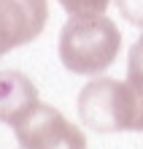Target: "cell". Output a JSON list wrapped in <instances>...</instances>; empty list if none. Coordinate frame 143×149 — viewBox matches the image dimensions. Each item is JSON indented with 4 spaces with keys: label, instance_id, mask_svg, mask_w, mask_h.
Wrapping results in <instances>:
<instances>
[{
    "label": "cell",
    "instance_id": "cell-1",
    "mask_svg": "<svg viewBox=\"0 0 143 149\" xmlns=\"http://www.w3.org/2000/svg\"><path fill=\"white\" fill-rule=\"evenodd\" d=\"M122 49L119 27L103 14L70 16L59 33V60L78 76H97L113 65Z\"/></svg>",
    "mask_w": 143,
    "mask_h": 149
},
{
    "label": "cell",
    "instance_id": "cell-2",
    "mask_svg": "<svg viewBox=\"0 0 143 149\" xmlns=\"http://www.w3.org/2000/svg\"><path fill=\"white\" fill-rule=\"evenodd\" d=\"M78 117L86 127L97 133L135 130L138 98L130 81L92 79L78 95Z\"/></svg>",
    "mask_w": 143,
    "mask_h": 149
},
{
    "label": "cell",
    "instance_id": "cell-3",
    "mask_svg": "<svg viewBox=\"0 0 143 149\" xmlns=\"http://www.w3.org/2000/svg\"><path fill=\"white\" fill-rule=\"evenodd\" d=\"M22 149H86L81 127L68 122L54 106L38 103L24 119L14 125Z\"/></svg>",
    "mask_w": 143,
    "mask_h": 149
},
{
    "label": "cell",
    "instance_id": "cell-4",
    "mask_svg": "<svg viewBox=\"0 0 143 149\" xmlns=\"http://www.w3.org/2000/svg\"><path fill=\"white\" fill-rule=\"evenodd\" d=\"M49 16L46 0H0V57L41 36Z\"/></svg>",
    "mask_w": 143,
    "mask_h": 149
},
{
    "label": "cell",
    "instance_id": "cell-5",
    "mask_svg": "<svg viewBox=\"0 0 143 149\" xmlns=\"http://www.w3.org/2000/svg\"><path fill=\"white\" fill-rule=\"evenodd\" d=\"M38 106V90L19 71H0V122L16 125Z\"/></svg>",
    "mask_w": 143,
    "mask_h": 149
},
{
    "label": "cell",
    "instance_id": "cell-6",
    "mask_svg": "<svg viewBox=\"0 0 143 149\" xmlns=\"http://www.w3.org/2000/svg\"><path fill=\"white\" fill-rule=\"evenodd\" d=\"M127 81H130V87H135V90H140V87H143V36L132 43V49H130Z\"/></svg>",
    "mask_w": 143,
    "mask_h": 149
},
{
    "label": "cell",
    "instance_id": "cell-7",
    "mask_svg": "<svg viewBox=\"0 0 143 149\" xmlns=\"http://www.w3.org/2000/svg\"><path fill=\"white\" fill-rule=\"evenodd\" d=\"M111 0H59L70 16H89V14H103Z\"/></svg>",
    "mask_w": 143,
    "mask_h": 149
},
{
    "label": "cell",
    "instance_id": "cell-8",
    "mask_svg": "<svg viewBox=\"0 0 143 149\" xmlns=\"http://www.w3.org/2000/svg\"><path fill=\"white\" fill-rule=\"evenodd\" d=\"M119 14L135 27H143V0H116Z\"/></svg>",
    "mask_w": 143,
    "mask_h": 149
},
{
    "label": "cell",
    "instance_id": "cell-9",
    "mask_svg": "<svg viewBox=\"0 0 143 149\" xmlns=\"http://www.w3.org/2000/svg\"><path fill=\"white\" fill-rule=\"evenodd\" d=\"M135 90V87H132ZM135 98H138V119H135V130H140L143 133V87L140 90H135Z\"/></svg>",
    "mask_w": 143,
    "mask_h": 149
}]
</instances>
